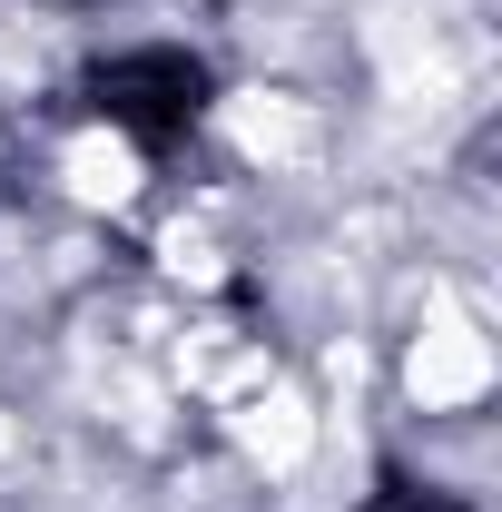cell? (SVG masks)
<instances>
[{
    "label": "cell",
    "mask_w": 502,
    "mask_h": 512,
    "mask_svg": "<svg viewBox=\"0 0 502 512\" xmlns=\"http://www.w3.org/2000/svg\"><path fill=\"white\" fill-rule=\"evenodd\" d=\"M217 99H227V79L188 40H109V50H89L69 69V119L109 128L128 158H148V168L188 158L207 138V119H217Z\"/></svg>",
    "instance_id": "6da1fadb"
},
{
    "label": "cell",
    "mask_w": 502,
    "mask_h": 512,
    "mask_svg": "<svg viewBox=\"0 0 502 512\" xmlns=\"http://www.w3.org/2000/svg\"><path fill=\"white\" fill-rule=\"evenodd\" d=\"M355 512H483V503H473L463 483L424 473V463H404V453H375V473H365Z\"/></svg>",
    "instance_id": "7a4b0ae2"
},
{
    "label": "cell",
    "mask_w": 502,
    "mask_h": 512,
    "mask_svg": "<svg viewBox=\"0 0 502 512\" xmlns=\"http://www.w3.org/2000/svg\"><path fill=\"white\" fill-rule=\"evenodd\" d=\"M40 10H138V0H40Z\"/></svg>",
    "instance_id": "3957f363"
}]
</instances>
